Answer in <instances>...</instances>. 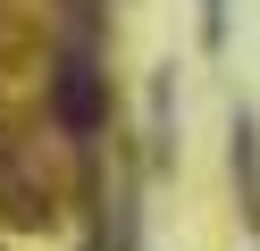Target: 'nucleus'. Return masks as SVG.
I'll list each match as a JSON object with an SVG mask.
<instances>
[{"instance_id":"f257e3e1","label":"nucleus","mask_w":260,"mask_h":251,"mask_svg":"<svg viewBox=\"0 0 260 251\" xmlns=\"http://www.w3.org/2000/svg\"><path fill=\"white\" fill-rule=\"evenodd\" d=\"M0 209H17V226H51V176L25 159V142H0Z\"/></svg>"},{"instance_id":"f03ea898","label":"nucleus","mask_w":260,"mask_h":251,"mask_svg":"<svg viewBox=\"0 0 260 251\" xmlns=\"http://www.w3.org/2000/svg\"><path fill=\"white\" fill-rule=\"evenodd\" d=\"M235 193H243V218L260 226V126H235Z\"/></svg>"}]
</instances>
